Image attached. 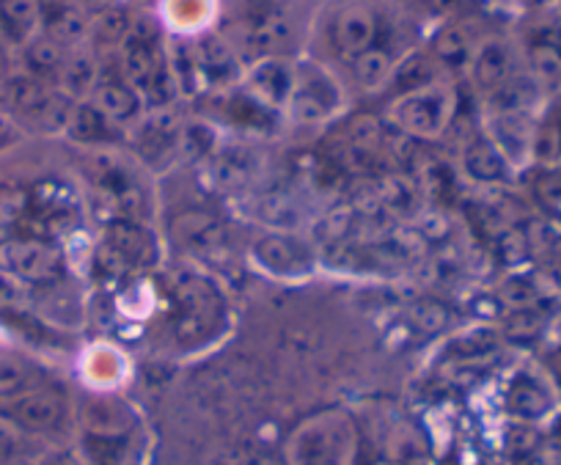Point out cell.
I'll use <instances>...</instances> for the list:
<instances>
[{"label":"cell","instance_id":"1","mask_svg":"<svg viewBox=\"0 0 561 465\" xmlns=\"http://www.w3.org/2000/svg\"><path fill=\"white\" fill-rule=\"evenodd\" d=\"M353 452L350 424L336 419L317 421L298 432L293 446L295 465H347Z\"/></svg>","mask_w":561,"mask_h":465},{"label":"cell","instance_id":"2","mask_svg":"<svg viewBox=\"0 0 561 465\" xmlns=\"http://www.w3.org/2000/svg\"><path fill=\"white\" fill-rule=\"evenodd\" d=\"M0 268L23 281H50L61 270V257L42 242H0Z\"/></svg>","mask_w":561,"mask_h":465},{"label":"cell","instance_id":"3","mask_svg":"<svg viewBox=\"0 0 561 465\" xmlns=\"http://www.w3.org/2000/svg\"><path fill=\"white\" fill-rule=\"evenodd\" d=\"M446 116H449V100L444 91H415L397 105V122L410 135H421V138L438 135Z\"/></svg>","mask_w":561,"mask_h":465},{"label":"cell","instance_id":"4","mask_svg":"<svg viewBox=\"0 0 561 465\" xmlns=\"http://www.w3.org/2000/svg\"><path fill=\"white\" fill-rule=\"evenodd\" d=\"M289 102H293V113L300 122H320V118H328L336 111L339 91L328 75L317 72V69H306L304 78H295Z\"/></svg>","mask_w":561,"mask_h":465},{"label":"cell","instance_id":"5","mask_svg":"<svg viewBox=\"0 0 561 465\" xmlns=\"http://www.w3.org/2000/svg\"><path fill=\"white\" fill-rule=\"evenodd\" d=\"M377 39V20L369 9L350 7L339 14L333 25V45L344 58H358L360 53L371 50Z\"/></svg>","mask_w":561,"mask_h":465},{"label":"cell","instance_id":"6","mask_svg":"<svg viewBox=\"0 0 561 465\" xmlns=\"http://www.w3.org/2000/svg\"><path fill=\"white\" fill-rule=\"evenodd\" d=\"M9 410L14 419L28 430H53L64 416V402L56 392L47 388H28L20 397L9 399Z\"/></svg>","mask_w":561,"mask_h":465},{"label":"cell","instance_id":"7","mask_svg":"<svg viewBox=\"0 0 561 465\" xmlns=\"http://www.w3.org/2000/svg\"><path fill=\"white\" fill-rule=\"evenodd\" d=\"M295 72L287 61H262L251 72V91L262 105H284L293 97Z\"/></svg>","mask_w":561,"mask_h":465},{"label":"cell","instance_id":"8","mask_svg":"<svg viewBox=\"0 0 561 465\" xmlns=\"http://www.w3.org/2000/svg\"><path fill=\"white\" fill-rule=\"evenodd\" d=\"M107 246L111 251L116 253L118 262H127V264H152L154 259V240L149 231L140 229L138 224L133 220H118L107 229Z\"/></svg>","mask_w":561,"mask_h":465},{"label":"cell","instance_id":"9","mask_svg":"<svg viewBox=\"0 0 561 465\" xmlns=\"http://www.w3.org/2000/svg\"><path fill=\"white\" fill-rule=\"evenodd\" d=\"M512 69H515V58L504 42H488L473 58V80L488 91H499L501 86L510 83Z\"/></svg>","mask_w":561,"mask_h":465},{"label":"cell","instance_id":"10","mask_svg":"<svg viewBox=\"0 0 561 465\" xmlns=\"http://www.w3.org/2000/svg\"><path fill=\"white\" fill-rule=\"evenodd\" d=\"M528 61L542 80L561 78V25H545L528 39Z\"/></svg>","mask_w":561,"mask_h":465},{"label":"cell","instance_id":"11","mask_svg":"<svg viewBox=\"0 0 561 465\" xmlns=\"http://www.w3.org/2000/svg\"><path fill=\"white\" fill-rule=\"evenodd\" d=\"M39 20L36 0H0V31L14 45H28L39 31Z\"/></svg>","mask_w":561,"mask_h":465},{"label":"cell","instance_id":"12","mask_svg":"<svg viewBox=\"0 0 561 465\" xmlns=\"http://www.w3.org/2000/svg\"><path fill=\"white\" fill-rule=\"evenodd\" d=\"M94 105L111 122H133L140 111V97L127 80H105V83L96 86Z\"/></svg>","mask_w":561,"mask_h":465},{"label":"cell","instance_id":"13","mask_svg":"<svg viewBox=\"0 0 561 465\" xmlns=\"http://www.w3.org/2000/svg\"><path fill=\"white\" fill-rule=\"evenodd\" d=\"M466 171L479 182H501L510 174V160L499 151L493 140H477L466 151Z\"/></svg>","mask_w":561,"mask_h":465},{"label":"cell","instance_id":"14","mask_svg":"<svg viewBox=\"0 0 561 465\" xmlns=\"http://www.w3.org/2000/svg\"><path fill=\"white\" fill-rule=\"evenodd\" d=\"M45 29L50 39H56L58 45H69V42L83 39L85 34V18L75 3H53V9L45 12Z\"/></svg>","mask_w":561,"mask_h":465},{"label":"cell","instance_id":"15","mask_svg":"<svg viewBox=\"0 0 561 465\" xmlns=\"http://www.w3.org/2000/svg\"><path fill=\"white\" fill-rule=\"evenodd\" d=\"M67 133L80 144H102L111 138V118L96 105H78L72 107L67 122Z\"/></svg>","mask_w":561,"mask_h":465},{"label":"cell","instance_id":"16","mask_svg":"<svg viewBox=\"0 0 561 465\" xmlns=\"http://www.w3.org/2000/svg\"><path fill=\"white\" fill-rule=\"evenodd\" d=\"M50 89H47L45 80L39 78L25 75V78L9 80V102H12L20 113H25V116L39 118L42 111L47 107V102H50Z\"/></svg>","mask_w":561,"mask_h":465},{"label":"cell","instance_id":"17","mask_svg":"<svg viewBox=\"0 0 561 465\" xmlns=\"http://www.w3.org/2000/svg\"><path fill=\"white\" fill-rule=\"evenodd\" d=\"M25 64L31 69V78H47V75H61L64 50L50 36H34L25 45Z\"/></svg>","mask_w":561,"mask_h":465},{"label":"cell","instance_id":"18","mask_svg":"<svg viewBox=\"0 0 561 465\" xmlns=\"http://www.w3.org/2000/svg\"><path fill=\"white\" fill-rule=\"evenodd\" d=\"M196 61H198V69H202L207 78L213 80L234 78V69H237L234 53H231L224 42L215 39V36H207V39L198 45Z\"/></svg>","mask_w":561,"mask_h":465},{"label":"cell","instance_id":"19","mask_svg":"<svg viewBox=\"0 0 561 465\" xmlns=\"http://www.w3.org/2000/svg\"><path fill=\"white\" fill-rule=\"evenodd\" d=\"M61 86L67 97H83L96 83V67L89 56H75L64 61L61 67Z\"/></svg>","mask_w":561,"mask_h":465},{"label":"cell","instance_id":"20","mask_svg":"<svg viewBox=\"0 0 561 465\" xmlns=\"http://www.w3.org/2000/svg\"><path fill=\"white\" fill-rule=\"evenodd\" d=\"M353 72L360 86H366V89H377V86H382L388 78H391V58H388L382 50H377V47H371V50L360 53V56L355 58Z\"/></svg>","mask_w":561,"mask_h":465},{"label":"cell","instance_id":"21","mask_svg":"<svg viewBox=\"0 0 561 465\" xmlns=\"http://www.w3.org/2000/svg\"><path fill=\"white\" fill-rule=\"evenodd\" d=\"M174 124L169 122V118H154V122L147 124V129L140 133V155L149 160L160 158V155H169L171 146H174Z\"/></svg>","mask_w":561,"mask_h":465},{"label":"cell","instance_id":"22","mask_svg":"<svg viewBox=\"0 0 561 465\" xmlns=\"http://www.w3.org/2000/svg\"><path fill=\"white\" fill-rule=\"evenodd\" d=\"M289 39V25L284 18H264L262 23H256L248 36V45L259 53H273L278 50L284 42Z\"/></svg>","mask_w":561,"mask_h":465},{"label":"cell","instance_id":"23","mask_svg":"<svg viewBox=\"0 0 561 465\" xmlns=\"http://www.w3.org/2000/svg\"><path fill=\"white\" fill-rule=\"evenodd\" d=\"M433 80V64L424 56H410L402 67L393 72V83L397 89L408 91V94H415V91H424V86H430Z\"/></svg>","mask_w":561,"mask_h":465},{"label":"cell","instance_id":"24","mask_svg":"<svg viewBox=\"0 0 561 465\" xmlns=\"http://www.w3.org/2000/svg\"><path fill=\"white\" fill-rule=\"evenodd\" d=\"M215 174L224 185H242L251 177V166H248V155L242 149H226L218 160H215Z\"/></svg>","mask_w":561,"mask_h":465},{"label":"cell","instance_id":"25","mask_svg":"<svg viewBox=\"0 0 561 465\" xmlns=\"http://www.w3.org/2000/svg\"><path fill=\"white\" fill-rule=\"evenodd\" d=\"M23 392H28V370L23 361L0 355V397L14 399Z\"/></svg>","mask_w":561,"mask_h":465},{"label":"cell","instance_id":"26","mask_svg":"<svg viewBox=\"0 0 561 465\" xmlns=\"http://www.w3.org/2000/svg\"><path fill=\"white\" fill-rule=\"evenodd\" d=\"M534 151H537L542 160H559L561 158V118L550 116L548 122L539 127V133H534Z\"/></svg>","mask_w":561,"mask_h":465},{"label":"cell","instance_id":"27","mask_svg":"<svg viewBox=\"0 0 561 465\" xmlns=\"http://www.w3.org/2000/svg\"><path fill=\"white\" fill-rule=\"evenodd\" d=\"M23 207H25L23 193L14 191V188L0 185V237L7 235V231L18 224L20 215H23Z\"/></svg>","mask_w":561,"mask_h":465},{"label":"cell","instance_id":"28","mask_svg":"<svg viewBox=\"0 0 561 465\" xmlns=\"http://www.w3.org/2000/svg\"><path fill=\"white\" fill-rule=\"evenodd\" d=\"M438 56L449 64H462L468 58V39L460 29H449L438 36V45H435Z\"/></svg>","mask_w":561,"mask_h":465},{"label":"cell","instance_id":"29","mask_svg":"<svg viewBox=\"0 0 561 465\" xmlns=\"http://www.w3.org/2000/svg\"><path fill=\"white\" fill-rule=\"evenodd\" d=\"M129 25H133V23H129V20H127V14L118 12V9H111V12L102 14V20H100V25H96V31H100L102 39L124 42V36H127Z\"/></svg>","mask_w":561,"mask_h":465},{"label":"cell","instance_id":"30","mask_svg":"<svg viewBox=\"0 0 561 465\" xmlns=\"http://www.w3.org/2000/svg\"><path fill=\"white\" fill-rule=\"evenodd\" d=\"M18 140H20V127L12 122V118L0 113V151L9 149V146H14Z\"/></svg>","mask_w":561,"mask_h":465},{"label":"cell","instance_id":"31","mask_svg":"<svg viewBox=\"0 0 561 465\" xmlns=\"http://www.w3.org/2000/svg\"><path fill=\"white\" fill-rule=\"evenodd\" d=\"M14 297V290L12 284H9V279H0V303H9Z\"/></svg>","mask_w":561,"mask_h":465},{"label":"cell","instance_id":"32","mask_svg":"<svg viewBox=\"0 0 561 465\" xmlns=\"http://www.w3.org/2000/svg\"><path fill=\"white\" fill-rule=\"evenodd\" d=\"M0 83H9V58L3 47H0Z\"/></svg>","mask_w":561,"mask_h":465},{"label":"cell","instance_id":"33","mask_svg":"<svg viewBox=\"0 0 561 465\" xmlns=\"http://www.w3.org/2000/svg\"><path fill=\"white\" fill-rule=\"evenodd\" d=\"M50 465H75L72 457H56Z\"/></svg>","mask_w":561,"mask_h":465},{"label":"cell","instance_id":"34","mask_svg":"<svg viewBox=\"0 0 561 465\" xmlns=\"http://www.w3.org/2000/svg\"><path fill=\"white\" fill-rule=\"evenodd\" d=\"M528 7H545V3H550V0H526Z\"/></svg>","mask_w":561,"mask_h":465}]
</instances>
